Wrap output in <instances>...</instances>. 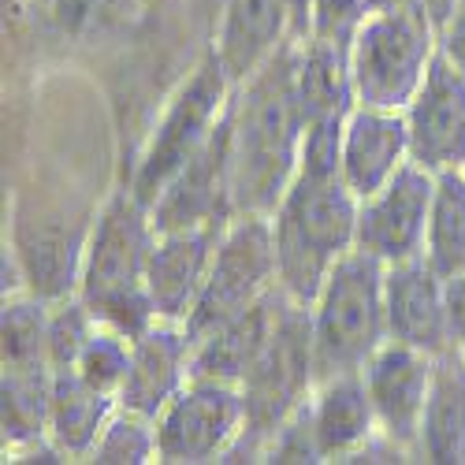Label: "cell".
Returning <instances> with one entry per match:
<instances>
[{
	"label": "cell",
	"instance_id": "cell-14",
	"mask_svg": "<svg viewBox=\"0 0 465 465\" xmlns=\"http://www.w3.org/2000/svg\"><path fill=\"white\" fill-rule=\"evenodd\" d=\"M383 305H387V339L417 346L424 354L458 351L447 324L443 280L424 257H410L383 268Z\"/></svg>",
	"mask_w": 465,
	"mask_h": 465
},
{
	"label": "cell",
	"instance_id": "cell-1",
	"mask_svg": "<svg viewBox=\"0 0 465 465\" xmlns=\"http://www.w3.org/2000/svg\"><path fill=\"white\" fill-rule=\"evenodd\" d=\"M294 53L280 49L231 108V198L242 213H272L298 172L302 108L294 94Z\"/></svg>",
	"mask_w": 465,
	"mask_h": 465
},
{
	"label": "cell",
	"instance_id": "cell-15",
	"mask_svg": "<svg viewBox=\"0 0 465 465\" xmlns=\"http://www.w3.org/2000/svg\"><path fill=\"white\" fill-rule=\"evenodd\" d=\"M410 164V131L406 115L391 108L354 104L342 131V183L361 202L391 183Z\"/></svg>",
	"mask_w": 465,
	"mask_h": 465
},
{
	"label": "cell",
	"instance_id": "cell-20",
	"mask_svg": "<svg viewBox=\"0 0 465 465\" xmlns=\"http://www.w3.org/2000/svg\"><path fill=\"white\" fill-rule=\"evenodd\" d=\"M417 454L424 461L461 465L465 461V354L447 351L436 358L429 406L420 417Z\"/></svg>",
	"mask_w": 465,
	"mask_h": 465
},
{
	"label": "cell",
	"instance_id": "cell-32",
	"mask_svg": "<svg viewBox=\"0 0 465 465\" xmlns=\"http://www.w3.org/2000/svg\"><path fill=\"white\" fill-rule=\"evenodd\" d=\"M440 53L454 60V67L465 71V0H458L450 19L440 26Z\"/></svg>",
	"mask_w": 465,
	"mask_h": 465
},
{
	"label": "cell",
	"instance_id": "cell-34",
	"mask_svg": "<svg viewBox=\"0 0 465 465\" xmlns=\"http://www.w3.org/2000/svg\"><path fill=\"white\" fill-rule=\"evenodd\" d=\"M417 5L424 8V12H429V19L436 23V30L450 19V12H454V5H458V0H417Z\"/></svg>",
	"mask_w": 465,
	"mask_h": 465
},
{
	"label": "cell",
	"instance_id": "cell-29",
	"mask_svg": "<svg viewBox=\"0 0 465 465\" xmlns=\"http://www.w3.org/2000/svg\"><path fill=\"white\" fill-rule=\"evenodd\" d=\"M351 115V112H346ZM346 115H324V120L305 124L298 145V172L305 175H339L342 179V131Z\"/></svg>",
	"mask_w": 465,
	"mask_h": 465
},
{
	"label": "cell",
	"instance_id": "cell-30",
	"mask_svg": "<svg viewBox=\"0 0 465 465\" xmlns=\"http://www.w3.org/2000/svg\"><path fill=\"white\" fill-rule=\"evenodd\" d=\"M365 19L361 0H317L313 8V37H328V42L351 45L358 23Z\"/></svg>",
	"mask_w": 465,
	"mask_h": 465
},
{
	"label": "cell",
	"instance_id": "cell-8",
	"mask_svg": "<svg viewBox=\"0 0 465 465\" xmlns=\"http://www.w3.org/2000/svg\"><path fill=\"white\" fill-rule=\"evenodd\" d=\"M242 383L190 376L157 413V461H213L246 436Z\"/></svg>",
	"mask_w": 465,
	"mask_h": 465
},
{
	"label": "cell",
	"instance_id": "cell-2",
	"mask_svg": "<svg viewBox=\"0 0 465 465\" xmlns=\"http://www.w3.org/2000/svg\"><path fill=\"white\" fill-rule=\"evenodd\" d=\"M280 294L313 305L331 268L358 246V198L339 175L294 172L272 209Z\"/></svg>",
	"mask_w": 465,
	"mask_h": 465
},
{
	"label": "cell",
	"instance_id": "cell-7",
	"mask_svg": "<svg viewBox=\"0 0 465 465\" xmlns=\"http://www.w3.org/2000/svg\"><path fill=\"white\" fill-rule=\"evenodd\" d=\"M231 86L235 83L227 79L216 53L198 64V71H193L190 83L175 94L172 108L164 112L157 134L149 142V153H145V161L134 175V190H131L138 202H145V205L157 202L164 186L183 172V164L193 161V153L209 142V134L216 131V124L227 112Z\"/></svg>",
	"mask_w": 465,
	"mask_h": 465
},
{
	"label": "cell",
	"instance_id": "cell-22",
	"mask_svg": "<svg viewBox=\"0 0 465 465\" xmlns=\"http://www.w3.org/2000/svg\"><path fill=\"white\" fill-rule=\"evenodd\" d=\"M115 406L120 399L90 387L74 369L56 372L49 399V440L64 454H90Z\"/></svg>",
	"mask_w": 465,
	"mask_h": 465
},
{
	"label": "cell",
	"instance_id": "cell-33",
	"mask_svg": "<svg viewBox=\"0 0 465 465\" xmlns=\"http://www.w3.org/2000/svg\"><path fill=\"white\" fill-rule=\"evenodd\" d=\"M313 8H317V0H287L291 26H294V37H298V42L313 37Z\"/></svg>",
	"mask_w": 465,
	"mask_h": 465
},
{
	"label": "cell",
	"instance_id": "cell-18",
	"mask_svg": "<svg viewBox=\"0 0 465 465\" xmlns=\"http://www.w3.org/2000/svg\"><path fill=\"white\" fill-rule=\"evenodd\" d=\"M305 417H309V429H313L321 458L361 454L380 436L376 410H372L361 372H342V376L321 380L317 399L305 410Z\"/></svg>",
	"mask_w": 465,
	"mask_h": 465
},
{
	"label": "cell",
	"instance_id": "cell-11",
	"mask_svg": "<svg viewBox=\"0 0 465 465\" xmlns=\"http://www.w3.org/2000/svg\"><path fill=\"white\" fill-rule=\"evenodd\" d=\"M361 376L376 410L380 440L391 443L395 450H417L420 417L424 406H429L432 376H436V358L399 339H387L369 358Z\"/></svg>",
	"mask_w": 465,
	"mask_h": 465
},
{
	"label": "cell",
	"instance_id": "cell-16",
	"mask_svg": "<svg viewBox=\"0 0 465 465\" xmlns=\"http://www.w3.org/2000/svg\"><path fill=\"white\" fill-rule=\"evenodd\" d=\"M193 339L186 324L157 321L142 335L131 339V369L120 391V406L138 410L145 417H157L190 380Z\"/></svg>",
	"mask_w": 465,
	"mask_h": 465
},
{
	"label": "cell",
	"instance_id": "cell-5",
	"mask_svg": "<svg viewBox=\"0 0 465 465\" xmlns=\"http://www.w3.org/2000/svg\"><path fill=\"white\" fill-rule=\"evenodd\" d=\"M346 53H351L354 104L402 112L440 53V30L429 12L410 0L402 8L369 12Z\"/></svg>",
	"mask_w": 465,
	"mask_h": 465
},
{
	"label": "cell",
	"instance_id": "cell-24",
	"mask_svg": "<svg viewBox=\"0 0 465 465\" xmlns=\"http://www.w3.org/2000/svg\"><path fill=\"white\" fill-rule=\"evenodd\" d=\"M53 365H5V440L30 443L49 432V399H53Z\"/></svg>",
	"mask_w": 465,
	"mask_h": 465
},
{
	"label": "cell",
	"instance_id": "cell-3",
	"mask_svg": "<svg viewBox=\"0 0 465 465\" xmlns=\"http://www.w3.org/2000/svg\"><path fill=\"white\" fill-rule=\"evenodd\" d=\"M153 239H157V227H153L149 205L134 193H120L101 213L83 261V302L97 324L124 331L127 339L157 324V309L145 287Z\"/></svg>",
	"mask_w": 465,
	"mask_h": 465
},
{
	"label": "cell",
	"instance_id": "cell-12",
	"mask_svg": "<svg viewBox=\"0 0 465 465\" xmlns=\"http://www.w3.org/2000/svg\"><path fill=\"white\" fill-rule=\"evenodd\" d=\"M227 202H235L231 198V108L223 112L209 142L193 153V161H186L161 198L149 205V216L157 231L223 223Z\"/></svg>",
	"mask_w": 465,
	"mask_h": 465
},
{
	"label": "cell",
	"instance_id": "cell-26",
	"mask_svg": "<svg viewBox=\"0 0 465 465\" xmlns=\"http://www.w3.org/2000/svg\"><path fill=\"white\" fill-rule=\"evenodd\" d=\"M127 369H131V339L108 324H97V331L83 346L79 361H74V372H79L90 387H97V391L120 399Z\"/></svg>",
	"mask_w": 465,
	"mask_h": 465
},
{
	"label": "cell",
	"instance_id": "cell-28",
	"mask_svg": "<svg viewBox=\"0 0 465 465\" xmlns=\"http://www.w3.org/2000/svg\"><path fill=\"white\" fill-rule=\"evenodd\" d=\"M94 331H97V317L90 313V305L83 298L60 305L49 317V365H53V372L74 369V361H79L83 346L90 342Z\"/></svg>",
	"mask_w": 465,
	"mask_h": 465
},
{
	"label": "cell",
	"instance_id": "cell-25",
	"mask_svg": "<svg viewBox=\"0 0 465 465\" xmlns=\"http://www.w3.org/2000/svg\"><path fill=\"white\" fill-rule=\"evenodd\" d=\"M94 461L101 465H142L157 458V417L115 406L94 443Z\"/></svg>",
	"mask_w": 465,
	"mask_h": 465
},
{
	"label": "cell",
	"instance_id": "cell-4",
	"mask_svg": "<svg viewBox=\"0 0 465 465\" xmlns=\"http://www.w3.org/2000/svg\"><path fill=\"white\" fill-rule=\"evenodd\" d=\"M383 261L365 250L346 253L313 298L309 335H313V372L317 383L342 372H361L369 358L387 342V305H383Z\"/></svg>",
	"mask_w": 465,
	"mask_h": 465
},
{
	"label": "cell",
	"instance_id": "cell-27",
	"mask_svg": "<svg viewBox=\"0 0 465 465\" xmlns=\"http://www.w3.org/2000/svg\"><path fill=\"white\" fill-rule=\"evenodd\" d=\"M5 365H49V317L34 302L5 305Z\"/></svg>",
	"mask_w": 465,
	"mask_h": 465
},
{
	"label": "cell",
	"instance_id": "cell-6",
	"mask_svg": "<svg viewBox=\"0 0 465 465\" xmlns=\"http://www.w3.org/2000/svg\"><path fill=\"white\" fill-rule=\"evenodd\" d=\"M280 287V264H276V235L268 213H242L223 227L216 242L205 287L198 294V305L186 321V331L193 342H202L227 321L246 313L250 305L268 298Z\"/></svg>",
	"mask_w": 465,
	"mask_h": 465
},
{
	"label": "cell",
	"instance_id": "cell-35",
	"mask_svg": "<svg viewBox=\"0 0 465 465\" xmlns=\"http://www.w3.org/2000/svg\"><path fill=\"white\" fill-rule=\"evenodd\" d=\"M365 5V15L369 12H387V8H402V5H410V0H361Z\"/></svg>",
	"mask_w": 465,
	"mask_h": 465
},
{
	"label": "cell",
	"instance_id": "cell-10",
	"mask_svg": "<svg viewBox=\"0 0 465 465\" xmlns=\"http://www.w3.org/2000/svg\"><path fill=\"white\" fill-rule=\"evenodd\" d=\"M436 198V175L413 161L376 193L358 202V250L383 264H399L424 253V231Z\"/></svg>",
	"mask_w": 465,
	"mask_h": 465
},
{
	"label": "cell",
	"instance_id": "cell-13",
	"mask_svg": "<svg viewBox=\"0 0 465 465\" xmlns=\"http://www.w3.org/2000/svg\"><path fill=\"white\" fill-rule=\"evenodd\" d=\"M220 235H223L220 223L157 231L149 268H145V287H149L153 309H157V321H172V324L190 321L198 294L205 287Z\"/></svg>",
	"mask_w": 465,
	"mask_h": 465
},
{
	"label": "cell",
	"instance_id": "cell-23",
	"mask_svg": "<svg viewBox=\"0 0 465 465\" xmlns=\"http://www.w3.org/2000/svg\"><path fill=\"white\" fill-rule=\"evenodd\" d=\"M420 257L436 268L440 280L465 272V172L436 175V198Z\"/></svg>",
	"mask_w": 465,
	"mask_h": 465
},
{
	"label": "cell",
	"instance_id": "cell-17",
	"mask_svg": "<svg viewBox=\"0 0 465 465\" xmlns=\"http://www.w3.org/2000/svg\"><path fill=\"white\" fill-rule=\"evenodd\" d=\"M287 34H294L287 0H223L220 37L213 53L220 56L227 79L242 86L283 49Z\"/></svg>",
	"mask_w": 465,
	"mask_h": 465
},
{
	"label": "cell",
	"instance_id": "cell-31",
	"mask_svg": "<svg viewBox=\"0 0 465 465\" xmlns=\"http://www.w3.org/2000/svg\"><path fill=\"white\" fill-rule=\"evenodd\" d=\"M443 305H447V324H450V339L465 354V272L443 280Z\"/></svg>",
	"mask_w": 465,
	"mask_h": 465
},
{
	"label": "cell",
	"instance_id": "cell-9",
	"mask_svg": "<svg viewBox=\"0 0 465 465\" xmlns=\"http://www.w3.org/2000/svg\"><path fill=\"white\" fill-rule=\"evenodd\" d=\"M410 161L432 175L465 172V71L436 53L420 90L402 108Z\"/></svg>",
	"mask_w": 465,
	"mask_h": 465
},
{
	"label": "cell",
	"instance_id": "cell-19",
	"mask_svg": "<svg viewBox=\"0 0 465 465\" xmlns=\"http://www.w3.org/2000/svg\"><path fill=\"white\" fill-rule=\"evenodd\" d=\"M276 291L250 305L246 313L235 321H227L202 342H193V358H190V376H209V380H227V383H242L253 361L261 358L268 335L276 328Z\"/></svg>",
	"mask_w": 465,
	"mask_h": 465
},
{
	"label": "cell",
	"instance_id": "cell-21",
	"mask_svg": "<svg viewBox=\"0 0 465 465\" xmlns=\"http://www.w3.org/2000/svg\"><path fill=\"white\" fill-rule=\"evenodd\" d=\"M294 94L302 108V124L351 112L354 86H351V53H346V45L328 42V37H305L294 53Z\"/></svg>",
	"mask_w": 465,
	"mask_h": 465
}]
</instances>
